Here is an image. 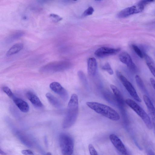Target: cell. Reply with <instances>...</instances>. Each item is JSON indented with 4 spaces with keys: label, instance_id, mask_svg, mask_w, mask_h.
<instances>
[{
    "label": "cell",
    "instance_id": "20",
    "mask_svg": "<svg viewBox=\"0 0 155 155\" xmlns=\"http://www.w3.org/2000/svg\"><path fill=\"white\" fill-rule=\"evenodd\" d=\"M46 97L49 102L54 107L58 109L61 108V103L58 100L51 94L50 93H47Z\"/></svg>",
    "mask_w": 155,
    "mask_h": 155
},
{
    "label": "cell",
    "instance_id": "31",
    "mask_svg": "<svg viewBox=\"0 0 155 155\" xmlns=\"http://www.w3.org/2000/svg\"><path fill=\"white\" fill-rule=\"evenodd\" d=\"M147 155H155L154 152L150 149H148L147 150Z\"/></svg>",
    "mask_w": 155,
    "mask_h": 155
},
{
    "label": "cell",
    "instance_id": "12",
    "mask_svg": "<svg viewBox=\"0 0 155 155\" xmlns=\"http://www.w3.org/2000/svg\"><path fill=\"white\" fill-rule=\"evenodd\" d=\"M109 138L111 142L119 152L124 155H128L124 145L116 135L111 134L109 136Z\"/></svg>",
    "mask_w": 155,
    "mask_h": 155
},
{
    "label": "cell",
    "instance_id": "4",
    "mask_svg": "<svg viewBox=\"0 0 155 155\" xmlns=\"http://www.w3.org/2000/svg\"><path fill=\"white\" fill-rule=\"evenodd\" d=\"M125 103L141 118L148 129L150 130L153 128L150 117L140 105L134 101L129 98L125 100Z\"/></svg>",
    "mask_w": 155,
    "mask_h": 155
},
{
    "label": "cell",
    "instance_id": "24",
    "mask_svg": "<svg viewBox=\"0 0 155 155\" xmlns=\"http://www.w3.org/2000/svg\"><path fill=\"white\" fill-rule=\"evenodd\" d=\"M3 91L10 98L12 99L15 96L11 89L7 86H4L2 87Z\"/></svg>",
    "mask_w": 155,
    "mask_h": 155
},
{
    "label": "cell",
    "instance_id": "11",
    "mask_svg": "<svg viewBox=\"0 0 155 155\" xmlns=\"http://www.w3.org/2000/svg\"><path fill=\"white\" fill-rule=\"evenodd\" d=\"M49 87L52 91L59 95L63 100L66 101L68 100V93L60 83L54 82L50 84Z\"/></svg>",
    "mask_w": 155,
    "mask_h": 155
},
{
    "label": "cell",
    "instance_id": "33",
    "mask_svg": "<svg viewBox=\"0 0 155 155\" xmlns=\"http://www.w3.org/2000/svg\"><path fill=\"white\" fill-rule=\"evenodd\" d=\"M0 153L2 155H6V153L1 149L0 150Z\"/></svg>",
    "mask_w": 155,
    "mask_h": 155
},
{
    "label": "cell",
    "instance_id": "9",
    "mask_svg": "<svg viewBox=\"0 0 155 155\" xmlns=\"http://www.w3.org/2000/svg\"><path fill=\"white\" fill-rule=\"evenodd\" d=\"M119 58L120 61L126 65L130 70L134 72L137 71V66L133 62L130 55L127 52H122L120 54Z\"/></svg>",
    "mask_w": 155,
    "mask_h": 155
},
{
    "label": "cell",
    "instance_id": "16",
    "mask_svg": "<svg viewBox=\"0 0 155 155\" xmlns=\"http://www.w3.org/2000/svg\"><path fill=\"white\" fill-rule=\"evenodd\" d=\"M110 86L118 103L122 106H124L125 103V101L119 90L113 84H111Z\"/></svg>",
    "mask_w": 155,
    "mask_h": 155
},
{
    "label": "cell",
    "instance_id": "8",
    "mask_svg": "<svg viewBox=\"0 0 155 155\" xmlns=\"http://www.w3.org/2000/svg\"><path fill=\"white\" fill-rule=\"evenodd\" d=\"M143 99L150 117V118L155 136V108L151 100L147 95H143Z\"/></svg>",
    "mask_w": 155,
    "mask_h": 155
},
{
    "label": "cell",
    "instance_id": "18",
    "mask_svg": "<svg viewBox=\"0 0 155 155\" xmlns=\"http://www.w3.org/2000/svg\"><path fill=\"white\" fill-rule=\"evenodd\" d=\"M23 46V45L22 43H19L14 44L8 51L6 56L8 57L17 53L22 49Z\"/></svg>",
    "mask_w": 155,
    "mask_h": 155
},
{
    "label": "cell",
    "instance_id": "34",
    "mask_svg": "<svg viewBox=\"0 0 155 155\" xmlns=\"http://www.w3.org/2000/svg\"><path fill=\"white\" fill-rule=\"evenodd\" d=\"M45 155H52V154L50 152H48L46 153Z\"/></svg>",
    "mask_w": 155,
    "mask_h": 155
},
{
    "label": "cell",
    "instance_id": "27",
    "mask_svg": "<svg viewBox=\"0 0 155 155\" xmlns=\"http://www.w3.org/2000/svg\"><path fill=\"white\" fill-rule=\"evenodd\" d=\"M49 17L52 21L57 22L61 20L62 18L58 15L55 14H51L49 15Z\"/></svg>",
    "mask_w": 155,
    "mask_h": 155
},
{
    "label": "cell",
    "instance_id": "32",
    "mask_svg": "<svg viewBox=\"0 0 155 155\" xmlns=\"http://www.w3.org/2000/svg\"><path fill=\"white\" fill-rule=\"evenodd\" d=\"M38 2L41 4H45L47 2H48V1H45V0H39L38 1Z\"/></svg>",
    "mask_w": 155,
    "mask_h": 155
},
{
    "label": "cell",
    "instance_id": "28",
    "mask_svg": "<svg viewBox=\"0 0 155 155\" xmlns=\"http://www.w3.org/2000/svg\"><path fill=\"white\" fill-rule=\"evenodd\" d=\"M88 149L90 155H98L97 151L92 144H90L89 145Z\"/></svg>",
    "mask_w": 155,
    "mask_h": 155
},
{
    "label": "cell",
    "instance_id": "26",
    "mask_svg": "<svg viewBox=\"0 0 155 155\" xmlns=\"http://www.w3.org/2000/svg\"><path fill=\"white\" fill-rule=\"evenodd\" d=\"M94 12L93 8L90 6L84 12L82 15V16L84 17L92 15Z\"/></svg>",
    "mask_w": 155,
    "mask_h": 155
},
{
    "label": "cell",
    "instance_id": "2",
    "mask_svg": "<svg viewBox=\"0 0 155 155\" xmlns=\"http://www.w3.org/2000/svg\"><path fill=\"white\" fill-rule=\"evenodd\" d=\"M86 104L97 113L110 120L117 121L120 119L119 114L115 110L107 105L94 102H87Z\"/></svg>",
    "mask_w": 155,
    "mask_h": 155
},
{
    "label": "cell",
    "instance_id": "25",
    "mask_svg": "<svg viewBox=\"0 0 155 155\" xmlns=\"http://www.w3.org/2000/svg\"><path fill=\"white\" fill-rule=\"evenodd\" d=\"M102 69L107 71L110 75H112L114 74V72L112 69L110 65L108 63H105L102 67Z\"/></svg>",
    "mask_w": 155,
    "mask_h": 155
},
{
    "label": "cell",
    "instance_id": "22",
    "mask_svg": "<svg viewBox=\"0 0 155 155\" xmlns=\"http://www.w3.org/2000/svg\"><path fill=\"white\" fill-rule=\"evenodd\" d=\"M135 79L137 84L139 88L143 92L147 94V91L139 75H137L135 76Z\"/></svg>",
    "mask_w": 155,
    "mask_h": 155
},
{
    "label": "cell",
    "instance_id": "30",
    "mask_svg": "<svg viewBox=\"0 0 155 155\" xmlns=\"http://www.w3.org/2000/svg\"><path fill=\"white\" fill-rule=\"evenodd\" d=\"M150 81L153 87L155 90V80L152 78H150Z\"/></svg>",
    "mask_w": 155,
    "mask_h": 155
},
{
    "label": "cell",
    "instance_id": "6",
    "mask_svg": "<svg viewBox=\"0 0 155 155\" xmlns=\"http://www.w3.org/2000/svg\"><path fill=\"white\" fill-rule=\"evenodd\" d=\"M59 143L63 155H71L74 150V141L69 135L61 134L59 137Z\"/></svg>",
    "mask_w": 155,
    "mask_h": 155
},
{
    "label": "cell",
    "instance_id": "14",
    "mask_svg": "<svg viewBox=\"0 0 155 155\" xmlns=\"http://www.w3.org/2000/svg\"><path fill=\"white\" fill-rule=\"evenodd\" d=\"M26 96L28 99L35 107L41 108L43 105L41 101L34 93L31 91H28L26 93Z\"/></svg>",
    "mask_w": 155,
    "mask_h": 155
},
{
    "label": "cell",
    "instance_id": "13",
    "mask_svg": "<svg viewBox=\"0 0 155 155\" xmlns=\"http://www.w3.org/2000/svg\"><path fill=\"white\" fill-rule=\"evenodd\" d=\"M14 102L19 109L22 112L27 113L29 110V106L28 103L22 99L15 96L12 99Z\"/></svg>",
    "mask_w": 155,
    "mask_h": 155
},
{
    "label": "cell",
    "instance_id": "10",
    "mask_svg": "<svg viewBox=\"0 0 155 155\" xmlns=\"http://www.w3.org/2000/svg\"><path fill=\"white\" fill-rule=\"evenodd\" d=\"M120 48H112L102 47L96 50L95 55L97 57L103 58L108 56L117 54L120 51Z\"/></svg>",
    "mask_w": 155,
    "mask_h": 155
},
{
    "label": "cell",
    "instance_id": "15",
    "mask_svg": "<svg viewBox=\"0 0 155 155\" xmlns=\"http://www.w3.org/2000/svg\"><path fill=\"white\" fill-rule=\"evenodd\" d=\"M97 69V63L94 58H89L87 61V72L90 75H94Z\"/></svg>",
    "mask_w": 155,
    "mask_h": 155
},
{
    "label": "cell",
    "instance_id": "7",
    "mask_svg": "<svg viewBox=\"0 0 155 155\" xmlns=\"http://www.w3.org/2000/svg\"><path fill=\"white\" fill-rule=\"evenodd\" d=\"M116 74L130 95L137 101L141 102V100L131 83L119 71H117Z\"/></svg>",
    "mask_w": 155,
    "mask_h": 155
},
{
    "label": "cell",
    "instance_id": "21",
    "mask_svg": "<svg viewBox=\"0 0 155 155\" xmlns=\"http://www.w3.org/2000/svg\"><path fill=\"white\" fill-rule=\"evenodd\" d=\"M16 134L18 138L21 143L28 147L32 146V142L25 134L19 131L17 132Z\"/></svg>",
    "mask_w": 155,
    "mask_h": 155
},
{
    "label": "cell",
    "instance_id": "5",
    "mask_svg": "<svg viewBox=\"0 0 155 155\" xmlns=\"http://www.w3.org/2000/svg\"><path fill=\"white\" fill-rule=\"evenodd\" d=\"M152 0H141L135 5L127 8L120 11L117 15V17L125 18L142 12L146 5L151 2Z\"/></svg>",
    "mask_w": 155,
    "mask_h": 155
},
{
    "label": "cell",
    "instance_id": "29",
    "mask_svg": "<svg viewBox=\"0 0 155 155\" xmlns=\"http://www.w3.org/2000/svg\"><path fill=\"white\" fill-rule=\"evenodd\" d=\"M21 153L24 155H35L32 151L28 149L23 150Z\"/></svg>",
    "mask_w": 155,
    "mask_h": 155
},
{
    "label": "cell",
    "instance_id": "23",
    "mask_svg": "<svg viewBox=\"0 0 155 155\" xmlns=\"http://www.w3.org/2000/svg\"><path fill=\"white\" fill-rule=\"evenodd\" d=\"M132 47L136 54L140 58L144 57V54L145 53L143 52L140 48L136 45L133 44Z\"/></svg>",
    "mask_w": 155,
    "mask_h": 155
},
{
    "label": "cell",
    "instance_id": "17",
    "mask_svg": "<svg viewBox=\"0 0 155 155\" xmlns=\"http://www.w3.org/2000/svg\"><path fill=\"white\" fill-rule=\"evenodd\" d=\"M144 57L148 68L155 78V63L153 60L146 53L144 54Z\"/></svg>",
    "mask_w": 155,
    "mask_h": 155
},
{
    "label": "cell",
    "instance_id": "1",
    "mask_svg": "<svg viewBox=\"0 0 155 155\" xmlns=\"http://www.w3.org/2000/svg\"><path fill=\"white\" fill-rule=\"evenodd\" d=\"M78 113V97L77 94H73L68 103L66 114L63 122V127L67 128L72 126L76 120Z\"/></svg>",
    "mask_w": 155,
    "mask_h": 155
},
{
    "label": "cell",
    "instance_id": "19",
    "mask_svg": "<svg viewBox=\"0 0 155 155\" xmlns=\"http://www.w3.org/2000/svg\"><path fill=\"white\" fill-rule=\"evenodd\" d=\"M25 34L24 31L18 30L17 31L10 35L6 39L7 43H10L18 39L23 36Z\"/></svg>",
    "mask_w": 155,
    "mask_h": 155
},
{
    "label": "cell",
    "instance_id": "3",
    "mask_svg": "<svg viewBox=\"0 0 155 155\" xmlns=\"http://www.w3.org/2000/svg\"><path fill=\"white\" fill-rule=\"evenodd\" d=\"M71 66V63L67 61H53L45 65L40 69L43 73H51L60 72L69 68Z\"/></svg>",
    "mask_w": 155,
    "mask_h": 155
}]
</instances>
